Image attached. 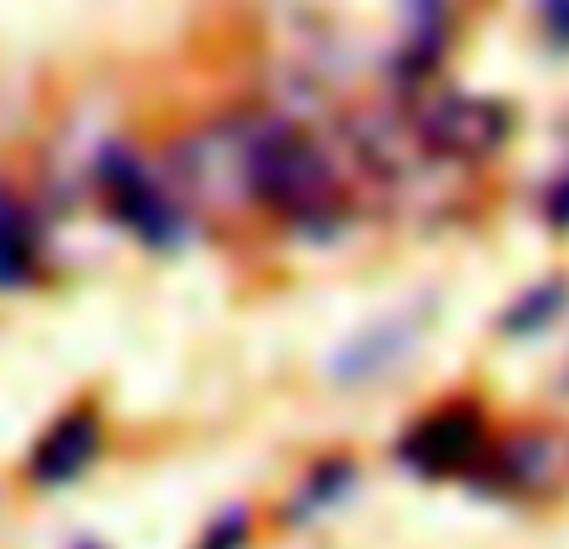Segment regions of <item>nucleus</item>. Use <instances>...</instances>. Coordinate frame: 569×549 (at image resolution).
Returning <instances> with one entry per match:
<instances>
[{
    "label": "nucleus",
    "mask_w": 569,
    "mask_h": 549,
    "mask_svg": "<svg viewBox=\"0 0 569 549\" xmlns=\"http://www.w3.org/2000/svg\"><path fill=\"white\" fill-rule=\"evenodd\" d=\"M180 160L186 186L206 200H250L300 230L335 220L350 190L330 146L284 116H246L220 136H200Z\"/></svg>",
    "instance_id": "1"
},
{
    "label": "nucleus",
    "mask_w": 569,
    "mask_h": 549,
    "mask_svg": "<svg viewBox=\"0 0 569 549\" xmlns=\"http://www.w3.org/2000/svg\"><path fill=\"white\" fill-rule=\"evenodd\" d=\"M470 0H330L310 16V36L340 70H375L410 90L440 66Z\"/></svg>",
    "instance_id": "2"
},
{
    "label": "nucleus",
    "mask_w": 569,
    "mask_h": 549,
    "mask_svg": "<svg viewBox=\"0 0 569 549\" xmlns=\"http://www.w3.org/2000/svg\"><path fill=\"white\" fill-rule=\"evenodd\" d=\"M405 120H410L420 150L440 166H475V160L495 156L510 136V110L485 96H435L405 110Z\"/></svg>",
    "instance_id": "3"
},
{
    "label": "nucleus",
    "mask_w": 569,
    "mask_h": 549,
    "mask_svg": "<svg viewBox=\"0 0 569 549\" xmlns=\"http://www.w3.org/2000/svg\"><path fill=\"white\" fill-rule=\"evenodd\" d=\"M96 180L106 190V206L116 210L120 226H130L146 246L170 250L180 236H186V216L180 206L170 200V190L156 180V170L136 156L130 146H106L96 160Z\"/></svg>",
    "instance_id": "4"
},
{
    "label": "nucleus",
    "mask_w": 569,
    "mask_h": 549,
    "mask_svg": "<svg viewBox=\"0 0 569 549\" xmlns=\"http://www.w3.org/2000/svg\"><path fill=\"white\" fill-rule=\"evenodd\" d=\"M485 450H490L485 420L475 410H465V405L430 415V420L415 425L410 440L400 445L405 465H415L420 475H460V470H470L475 460H485Z\"/></svg>",
    "instance_id": "5"
},
{
    "label": "nucleus",
    "mask_w": 569,
    "mask_h": 549,
    "mask_svg": "<svg viewBox=\"0 0 569 549\" xmlns=\"http://www.w3.org/2000/svg\"><path fill=\"white\" fill-rule=\"evenodd\" d=\"M96 450H100V420L90 410H76L36 445L30 475H36V485H66L96 460Z\"/></svg>",
    "instance_id": "6"
},
{
    "label": "nucleus",
    "mask_w": 569,
    "mask_h": 549,
    "mask_svg": "<svg viewBox=\"0 0 569 549\" xmlns=\"http://www.w3.org/2000/svg\"><path fill=\"white\" fill-rule=\"evenodd\" d=\"M30 266H36V230H30V216L10 190H0V285L30 280Z\"/></svg>",
    "instance_id": "7"
},
{
    "label": "nucleus",
    "mask_w": 569,
    "mask_h": 549,
    "mask_svg": "<svg viewBox=\"0 0 569 549\" xmlns=\"http://www.w3.org/2000/svg\"><path fill=\"white\" fill-rule=\"evenodd\" d=\"M540 26L550 36V46L569 50V0H540Z\"/></svg>",
    "instance_id": "8"
},
{
    "label": "nucleus",
    "mask_w": 569,
    "mask_h": 549,
    "mask_svg": "<svg viewBox=\"0 0 569 549\" xmlns=\"http://www.w3.org/2000/svg\"><path fill=\"white\" fill-rule=\"evenodd\" d=\"M240 540H246V510H236V515H226V520L210 530V540L206 549H240Z\"/></svg>",
    "instance_id": "9"
},
{
    "label": "nucleus",
    "mask_w": 569,
    "mask_h": 549,
    "mask_svg": "<svg viewBox=\"0 0 569 549\" xmlns=\"http://www.w3.org/2000/svg\"><path fill=\"white\" fill-rule=\"evenodd\" d=\"M550 220H555V226H569V170H565V180H560V186H555L550 190Z\"/></svg>",
    "instance_id": "10"
}]
</instances>
